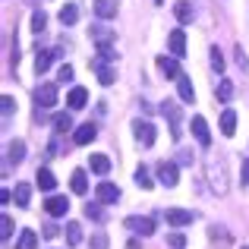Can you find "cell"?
I'll return each instance as SVG.
<instances>
[{
  "label": "cell",
  "instance_id": "16",
  "mask_svg": "<svg viewBox=\"0 0 249 249\" xmlns=\"http://www.w3.org/2000/svg\"><path fill=\"white\" fill-rule=\"evenodd\" d=\"M95 136H98L95 123H82V126L73 129V142L76 145H89V142H95Z\"/></svg>",
  "mask_w": 249,
  "mask_h": 249
},
{
  "label": "cell",
  "instance_id": "14",
  "mask_svg": "<svg viewBox=\"0 0 249 249\" xmlns=\"http://www.w3.org/2000/svg\"><path fill=\"white\" fill-rule=\"evenodd\" d=\"M193 136H196V142H199L202 148H208V145H212V133H208L205 117H193Z\"/></svg>",
  "mask_w": 249,
  "mask_h": 249
},
{
  "label": "cell",
  "instance_id": "7",
  "mask_svg": "<svg viewBox=\"0 0 249 249\" xmlns=\"http://www.w3.org/2000/svg\"><path fill=\"white\" fill-rule=\"evenodd\" d=\"M6 170L10 167H16V164H22L25 161V142L22 139H13V142H6Z\"/></svg>",
  "mask_w": 249,
  "mask_h": 249
},
{
  "label": "cell",
  "instance_id": "34",
  "mask_svg": "<svg viewBox=\"0 0 249 249\" xmlns=\"http://www.w3.org/2000/svg\"><path fill=\"white\" fill-rule=\"evenodd\" d=\"M208 60H212V70H214V73H224V54H221V51L218 48H212V57H208Z\"/></svg>",
  "mask_w": 249,
  "mask_h": 249
},
{
  "label": "cell",
  "instance_id": "37",
  "mask_svg": "<svg viewBox=\"0 0 249 249\" xmlns=\"http://www.w3.org/2000/svg\"><path fill=\"white\" fill-rule=\"evenodd\" d=\"M85 214H89L91 221H101V218H104V212H101V202H89V205H85Z\"/></svg>",
  "mask_w": 249,
  "mask_h": 249
},
{
  "label": "cell",
  "instance_id": "41",
  "mask_svg": "<svg viewBox=\"0 0 249 249\" xmlns=\"http://www.w3.org/2000/svg\"><path fill=\"white\" fill-rule=\"evenodd\" d=\"M91 246H95V249H104V246H107V237H104V233H95V237H91Z\"/></svg>",
  "mask_w": 249,
  "mask_h": 249
},
{
  "label": "cell",
  "instance_id": "19",
  "mask_svg": "<svg viewBox=\"0 0 249 249\" xmlns=\"http://www.w3.org/2000/svg\"><path fill=\"white\" fill-rule=\"evenodd\" d=\"M85 101H89V91H85L82 85H76V89L67 95V104H70V110H82V107H85Z\"/></svg>",
  "mask_w": 249,
  "mask_h": 249
},
{
  "label": "cell",
  "instance_id": "38",
  "mask_svg": "<svg viewBox=\"0 0 249 249\" xmlns=\"http://www.w3.org/2000/svg\"><path fill=\"white\" fill-rule=\"evenodd\" d=\"M240 183L249 186V158H243V164H240Z\"/></svg>",
  "mask_w": 249,
  "mask_h": 249
},
{
  "label": "cell",
  "instance_id": "5",
  "mask_svg": "<svg viewBox=\"0 0 249 249\" xmlns=\"http://www.w3.org/2000/svg\"><path fill=\"white\" fill-rule=\"evenodd\" d=\"M123 224H126L133 233H139V237H152V233H155V221L152 218H142V214H129Z\"/></svg>",
  "mask_w": 249,
  "mask_h": 249
},
{
  "label": "cell",
  "instance_id": "26",
  "mask_svg": "<svg viewBox=\"0 0 249 249\" xmlns=\"http://www.w3.org/2000/svg\"><path fill=\"white\" fill-rule=\"evenodd\" d=\"M29 199H32V186H29V183H16V189H13V202H16L19 208H25Z\"/></svg>",
  "mask_w": 249,
  "mask_h": 249
},
{
  "label": "cell",
  "instance_id": "45",
  "mask_svg": "<svg viewBox=\"0 0 249 249\" xmlns=\"http://www.w3.org/2000/svg\"><path fill=\"white\" fill-rule=\"evenodd\" d=\"M155 3H158V6H161V3H164V0H155Z\"/></svg>",
  "mask_w": 249,
  "mask_h": 249
},
{
  "label": "cell",
  "instance_id": "31",
  "mask_svg": "<svg viewBox=\"0 0 249 249\" xmlns=\"http://www.w3.org/2000/svg\"><path fill=\"white\" fill-rule=\"evenodd\" d=\"M136 186H142V189H152V186H155V180L148 177V167H145V164L136 167Z\"/></svg>",
  "mask_w": 249,
  "mask_h": 249
},
{
  "label": "cell",
  "instance_id": "43",
  "mask_svg": "<svg viewBox=\"0 0 249 249\" xmlns=\"http://www.w3.org/2000/svg\"><path fill=\"white\" fill-rule=\"evenodd\" d=\"M44 237H48V240L57 237V224H48V227H44Z\"/></svg>",
  "mask_w": 249,
  "mask_h": 249
},
{
  "label": "cell",
  "instance_id": "10",
  "mask_svg": "<svg viewBox=\"0 0 249 249\" xmlns=\"http://www.w3.org/2000/svg\"><path fill=\"white\" fill-rule=\"evenodd\" d=\"M164 221H167L170 227H186V224H193V221H196V214L186 212V208H167Z\"/></svg>",
  "mask_w": 249,
  "mask_h": 249
},
{
  "label": "cell",
  "instance_id": "6",
  "mask_svg": "<svg viewBox=\"0 0 249 249\" xmlns=\"http://www.w3.org/2000/svg\"><path fill=\"white\" fill-rule=\"evenodd\" d=\"M177 180H180L177 161H161V164H158V183H161V186H167V189H174Z\"/></svg>",
  "mask_w": 249,
  "mask_h": 249
},
{
  "label": "cell",
  "instance_id": "15",
  "mask_svg": "<svg viewBox=\"0 0 249 249\" xmlns=\"http://www.w3.org/2000/svg\"><path fill=\"white\" fill-rule=\"evenodd\" d=\"M44 212H48L51 218H63V214L70 212V202L63 199V196H51V199L44 202Z\"/></svg>",
  "mask_w": 249,
  "mask_h": 249
},
{
  "label": "cell",
  "instance_id": "1",
  "mask_svg": "<svg viewBox=\"0 0 249 249\" xmlns=\"http://www.w3.org/2000/svg\"><path fill=\"white\" fill-rule=\"evenodd\" d=\"M205 183L214 196H227L231 189V180H227V158L218 152H212L205 158Z\"/></svg>",
  "mask_w": 249,
  "mask_h": 249
},
{
  "label": "cell",
  "instance_id": "13",
  "mask_svg": "<svg viewBox=\"0 0 249 249\" xmlns=\"http://www.w3.org/2000/svg\"><path fill=\"white\" fill-rule=\"evenodd\" d=\"M155 63H158V70L167 76V79H180V76H183V70H180V63H177V57H167V54H161Z\"/></svg>",
  "mask_w": 249,
  "mask_h": 249
},
{
  "label": "cell",
  "instance_id": "32",
  "mask_svg": "<svg viewBox=\"0 0 249 249\" xmlns=\"http://www.w3.org/2000/svg\"><path fill=\"white\" fill-rule=\"evenodd\" d=\"M44 25H48V13L35 10V13H32V32H44Z\"/></svg>",
  "mask_w": 249,
  "mask_h": 249
},
{
  "label": "cell",
  "instance_id": "35",
  "mask_svg": "<svg viewBox=\"0 0 249 249\" xmlns=\"http://www.w3.org/2000/svg\"><path fill=\"white\" fill-rule=\"evenodd\" d=\"M67 82H73V67L63 63V67L57 70V85H67Z\"/></svg>",
  "mask_w": 249,
  "mask_h": 249
},
{
  "label": "cell",
  "instance_id": "39",
  "mask_svg": "<svg viewBox=\"0 0 249 249\" xmlns=\"http://www.w3.org/2000/svg\"><path fill=\"white\" fill-rule=\"evenodd\" d=\"M0 101H3V120H10V117H13V98H10V95H3Z\"/></svg>",
  "mask_w": 249,
  "mask_h": 249
},
{
  "label": "cell",
  "instance_id": "24",
  "mask_svg": "<svg viewBox=\"0 0 249 249\" xmlns=\"http://www.w3.org/2000/svg\"><path fill=\"white\" fill-rule=\"evenodd\" d=\"M174 16H177L180 25H189L193 22V3H189V0H180V3L174 6Z\"/></svg>",
  "mask_w": 249,
  "mask_h": 249
},
{
  "label": "cell",
  "instance_id": "42",
  "mask_svg": "<svg viewBox=\"0 0 249 249\" xmlns=\"http://www.w3.org/2000/svg\"><path fill=\"white\" fill-rule=\"evenodd\" d=\"M177 164H193V155H189V152H180V158H177Z\"/></svg>",
  "mask_w": 249,
  "mask_h": 249
},
{
  "label": "cell",
  "instance_id": "8",
  "mask_svg": "<svg viewBox=\"0 0 249 249\" xmlns=\"http://www.w3.org/2000/svg\"><path fill=\"white\" fill-rule=\"evenodd\" d=\"M91 41H95L98 48H114L117 32L110 29V25H91Z\"/></svg>",
  "mask_w": 249,
  "mask_h": 249
},
{
  "label": "cell",
  "instance_id": "27",
  "mask_svg": "<svg viewBox=\"0 0 249 249\" xmlns=\"http://www.w3.org/2000/svg\"><path fill=\"white\" fill-rule=\"evenodd\" d=\"M221 133H224V136H233V133H237V114H233L231 107L221 114Z\"/></svg>",
  "mask_w": 249,
  "mask_h": 249
},
{
  "label": "cell",
  "instance_id": "22",
  "mask_svg": "<svg viewBox=\"0 0 249 249\" xmlns=\"http://www.w3.org/2000/svg\"><path fill=\"white\" fill-rule=\"evenodd\" d=\"M95 16L98 19H114L117 16V0H95Z\"/></svg>",
  "mask_w": 249,
  "mask_h": 249
},
{
  "label": "cell",
  "instance_id": "30",
  "mask_svg": "<svg viewBox=\"0 0 249 249\" xmlns=\"http://www.w3.org/2000/svg\"><path fill=\"white\" fill-rule=\"evenodd\" d=\"M76 19H79V6H76V3H67L60 10V22L63 25H76Z\"/></svg>",
  "mask_w": 249,
  "mask_h": 249
},
{
  "label": "cell",
  "instance_id": "44",
  "mask_svg": "<svg viewBox=\"0 0 249 249\" xmlns=\"http://www.w3.org/2000/svg\"><path fill=\"white\" fill-rule=\"evenodd\" d=\"M10 199H13V193H10V189H3V193H0V205H6Z\"/></svg>",
  "mask_w": 249,
  "mask_h": 249
},
{
  "label": "cell",
  "instance_id": "2",
  "mask_svg": "<svg viewBox=\"0 0 249 249\" xmlns=\"http://www.w3.org/2000/svg\"><path fill=\"white\" fill-rule=\"evenodd\" d=\"M161 114L170 120V136H174V139H180V136H183V114H180V104H177V101H164V104H161Z\"/></svg>",
  "mask_w": 249,
  "mask_h": 249
},
{
  "label": "cell",
  "instance_id": "46",
  "mask_svg": "<svg viewBox=\"0 0 249 249\" xmlns=\"http://www.w3.org/2000/svg\"><path fill=\"white\" fill-rule=\"evenodd\" d=\"M240 249H249V246H240Z\"/></svg>",
  "mask_w": 249,
  "mask_h": 249
},
{
  "label": "cell",
  "instance_id": "4",
  "mask_svg": "<svg viewBox=\"0 0 249 249\" xmlns=\"http://www.w3.org/2000/svg\"><path fill=\"white\" fill-rule=\"evenodd\" d=\"M35 104L38 107H54L57 104V82H41L35 89Z\"/></svg>",
  "mask_w": 249,
  "mask_h": 249
},
{
  "label": "cell",
  "instance_id": "3",
  "mask_svg": "<svg viewBox=\"0 0 249 249\" xmlns=\"http://www.w3.org/2000/svg\"><path fill=\"white\" fill-rule=\"evenodd\" d=\"M95 199L101 202V205H114V202L120 199V186H117V183H110V180H101L95 186Z\"/></svg>",
  "mask_w": 249,
  "mask_h": 249
},
{
  "label": "cell",
  "instance_id": "40",
  "mask_svg": "<svg viewBox=\"0 0 249 249\" xmlns=\"http://www.w3.org/2000/svg\"><path fill=\"white\" fill-rule=\"evenodd\" d=\"M167 243L174 246V249H183V246H186V240H183V233H170V237H167Z\"/></svg>",
  "mask_w": 249,
  "mask_h": 249
},
{
  "label": "cell",
  "instance_id": "25",
  "mask_svg": "<svg viewBox=\"0 0 249 249\" xmlns=\"http://www.w3.org/2000/svg\"><path fill=\"white\" fill-rule=\"evenodd\" d=\"M89 167L95 170L98 177H104V174H110V158H107V155H91V158H89Z\"/></svg>",
  "mask_w": 249,
  "mask_h": 249
},
{
  "label": "cell",
  "instance_id": "21",
  "mask_svg": "<svg viewBox=\"0 0 249 249\" xmlns=\"http://www.w3.org/2000/svg\"><path fill=\"white\" fill-rule=\"evenodd\" d=\"M16 249H38V233L32 227H22V233L16 237Z\"/></svg>",
  "mask_w": 249,
  "mask_h": 249
},
{
  "label": "cell",
  "instance_id": "29",
  "mask_svg": "<svg viewBox=\"0 0 249 249\" xmlns=\"http://www.w3.org/2000/svg\"><path fill=\"white\" fill-rule=\"evenodd\" d=\"M214 91H218V101L227 104V101L233 98V82H231V79H218V89H214Z\"/></svg>",
  "mask_w": 249,
  "mask_h": 249
},
{
  "label": "cell",
  "instance_id": "36",
  "mask_svg": "<svg viewBox=\"0 0 249 249\" xmlns=\"http://www.w3.org/2000/svg\"><path fill=\"white\" fill-rule=\"evenodd\" d=\"M0 237H3V243L13 237V218H10V214H3V218H0Z\"/></svg>",
  "mask_w": 249,
  "mask_h": 249
},
{
  "label": "cell",
  "instance_id": "33",
  "mask_svg": "<svg viewBox=\"0 0 249 249\" xmlns=\"http://www.w3.org/2000/svg\"><path fill=\"white\" fill-rule=\"evenodd\" d=\"M54 129H57V133H67V129H73V117H70V114H57V117H54Z\"/></svg>",
  "mask_w": 249,
  "mask_h": 249
},
{
  "label": "cell",
  "instance_id": "18",
  "mask_svg": "<svg viewBox=\"0 0 249 249\" xmlns=\"http://www.w3.org/2000/svg\"><path fill=\"white\" fill-rule=\"evenodd\" d=\"M35 183H38V189H41V193H51V189L57 186V177L51 174L48 167H38V174H35Z\"/></svg>",
  "mask_w": 249,
  "mask_h": 249
},
{
  "label": "cell",
  "instance_id": "17",
  "mask_svg": "<svg viewBox=\"0 0 249 249\" xmlns=\"http://www.w3.org/2000/svg\"><path fill=\"white\" fill-rule=\"evenodd\" d=\"M177 95H180V101H196V89H193V79H189L186 73L180 76V79H177Z\"/></svg>",
  "mask_w": 249,
  "mask_h": 249
},
{
  "label": "cell",
  "instance_id": "28",
  "mask_svg": "<svg viewBox=\"0 0 249 249\" xmlns=\"http://www.w3.org/2000/svg\"><path fill=\"white\" fill-rule=\"evenodd\" d=\"M67 243L70 246L82 243V224H79V221H70V224H67Z\"/></svg>",
  "mask_w": 249,
  "mask_h": 249
},
{
  "label": "cell",
  "instance_id": "12",
  "mask_svg": "<svg viewBox=\"0 0 249 249\" xmlns=\"http://www.w3.org/2000/svg\"><path fill=\"white\" fill-rule=\"evenodd\" d=\"M167 48H170V57H183V54H186V32L174 29L167 35Z\"/></svg>",
  "mask_w": 249,
  "mask_h": 249
},
{
  "label": "cell",
  "instance_id": "11",
  "mask_svg": "<svg viewBox=\"0 0 249 249\" xmlns=\"http://www.w3.org/2000/svg\"><path fill=\"white\" fill-rule=\"evenodd\" d=\"M91 70L98 73V82H101V85H114V79H117V70L110 67L107 60H98V57H91Z\"/></svg>",
  "mask_w": 249,
  "mask_h": 249
},
{
  "label": "cell",
  "instance_id": "20",
  "mask_svg": "<svg viewBox=\"0 0 249 249\" xmlns=\"http://www.w3.org/2000/svg\"><path fill=\"white\" fill-rule=\"evenodd\" d=\"M60 54L57 48H51V51H38V57H35V70H38V76L41 73H48V67L54 63V57Z\"/></svg>",
  "mask_w": 249,
  "mask_h": 249
},
{
  "label": "cell",
  "instance_id": "23",
  "mask_svg": "<svg viewBox=\"0 0 249 249\" xmlns=\"http://www.w3.org/2000/svg\"><path fill=\"white\" fill-rule=\"evenodd\" d=\"M70 189H73L76 196L89 193V177H85V170H73V177H70Z\"/></svg>",
  "mask_w": 249,
  "mask_h": 249
},
{
  "label": "cell",
  "instance_id": "9",
  "mask_svg": "<svg viewBox=\"0 0 249 249\" xmlns=\"http://www.w3.org/2000/svg\"><path fill=\"white\" fill-rule=\"evenodd\" d=\"M133 136L142 145H155V123L152 120H136L133 123Z\"/></svg>",
  "mask_w": 249,
  "mask_h": 249
}]
</instances>
